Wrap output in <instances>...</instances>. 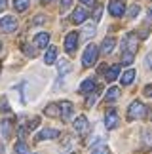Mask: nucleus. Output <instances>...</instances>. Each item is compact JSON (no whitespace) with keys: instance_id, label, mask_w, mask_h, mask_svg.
<instances>
[{"instance_id":"cd10ccee","label":"nucleus","mask_w":152,"mask_h":154,"mask_svg":"<svg viewBox=\"0 0 152 154\" xmlns=\"http://www.w3.org/2000/svg\"><path fill=\"white\" fill-rule=\"evenodd\" d=\"M72 0H61V11H67L68 8H71Z\"/></svg>"},{"instance_id":"9d476101","label":"nucleus","mask_w":152,"mask_h":154,"mask_svg":"<svg viewBox=\"0 0 152 154\" xmlns=\"http://www.w3.org/2000/svg\"><path fill=\"white\" fill-rule=\"evenodd\" d=\"M55 137H59V131L57 129H42L38 135H36V141H44V139H55Z\"/></svg>"},{"instance_id":"a19ab883","label":"nucleus","mask_w":152,"mask_h":154,"mask_svg":"<svg viewBox=\"0 0 152 154\" xmlns=\"http://www.w3.org/2000/svg\"><path fill=\"white\" fill-rule=\"evenodd\" d=\"M0 50H2V44H0Z\"/></svg>"},{"instance_id":"e433bc0d","label":"nucleus","mask_w":152,"mask_h":154,"mask_svg":"<svg viewBox=\"0 0 152 154\" xmlns=\"http://www.w3.org/2000/svg\"><path fill=\"white\" fill-rule=\"evenodd\" d=\"M80 2H84V4H87V6H91V4H95V0H80Z\"/></svg>"},{"instance_id":"aec40b11","label":"nucleus","mask_w":152,"mask_h":154,"mask_svg":"<svg viewBox=\"0 0 152 154\" xmlns=\"http://www.w3.org/2000/svg\"><path fill=\"white\" fill-rule=\"evenodd\" d=\"M91 154H110V150L107 149V145H103V143H97L95 146H93Z\"/></svg>"},{"instance_id":"473e14b6","label":"nucleus","mask_w":152,"mask_h":154,"mask_svg":"<svg viewBox=\"0 0 152 154\" xmlns=\"http://www.w3.org/2000/svg\"><path fill=\"white\" fill-rule=\"evenodd\" d=\"M25 53H27V55H31V57H32V55H34L36 51H34V50L31 48V46H25Z\"/></svg>"},{"instance_id":"f704fd0d","label":"nucleus","mask_w":152,"mask_h":154,"mask_svg":"<svg viewBox=\"0 0 152 154\" xmlns=\"http://www.w3.org/2000/svg\"><path fill=\"white\" fill-rule=\"evenodd\" d=\"M147 65L152 69V53H148V55H147Z\"/></svg>"},{"instance_id":"c9c22d12","label":"nucleus","mask_w":152,"mask_h":154,"mask_svg":"<svg viewBox=\"0 0 152 154\" xmlns=\"http://www.w3.org/2000/svg\"><path fill=\"white\" fill-rule=\"evenodd\" d=\"M6 4H8V0H0V11L6 8Z\"/></svg>"},{"instance_id":"2f4dec72","label":"nucleus","mask_w":152,"mask_h":154,"mask_svg":"<svg viewBox=\"0 0 152 154\" xmlns=\"http://www.w3.org/2000/svg\"><path fill=\"white\" fill-rule=\"evenodd\" d=\"M101 11H103V8H101V6H97V10H95V21L101 19Z\"/></svg>"},{"instance_id":"f257e3e1","label":"nucleus","mask_w":152,"mask_h":154,"mask_svg":"<svg viewBox=\"0 0 152 154\" xmlns=\"http://www.w3.org/2000/svg\"><path fill=\"white\" fill-rule=\"evenodd\" d=\"M97 55H99V50L95 44H90L84 51V57H82V63H84V67H91L93 63L97 61Z\"/></svg>"},{"instance_id":"f03ea898","label":"nucleus","mask_w":152,"mask_h":154,"mask_svg":"<svg viewBox=\"0 0 152 154\" xmlns=\"http://www.w3.org/2000/svg\"><path fill=\"white\" fill-rule=\"evenodd\" d=\"M144 112H147V106H144L141 101H133L127 109V118L129 120H135V118H143Z\"/></svg>"},{"instance_id":"5701e85b","label":"nucleus","mask_w":152,"mask_h":154,"mask_svg":"<svg viewBox=\"0 0 152 154\" xmlns=\"http://www.w3.org/2000/svg\"><path fill=\"white\" fill-rule=\"evenodd\" d=\"M44 112L48 116H57V114H59V105H48Z\"/></svg>"},{"instance_id":"412c9836","label":"nucleus","mask_w":152,"mask_h":154,"mask_svg":"<svg viewBox=\"0 0 152 154\" xmlns=\"http://www.w3.org/2000/svg\"><path fill=\"white\" fill-rule=\"evenodd\" d=\"M95 34V23H87L84 27V38H91Z\"/></svg>"},{"instance_id":"4be33fe9","label":"nucleus","mask_w":152,"mask_h":154,"mask_svg":"<svg viewBox=\"0 0 152 154\" xmlns=\"http://www.w3.org/2000/svg\"><path fill=\"white\" fill-rule=\"evenodd\" d=\"M14 6L17 11H25L29 8V0H14Z\"/></svg>"},{"instance_id":"393cba45","label":"nucleus","mask_w":152,"mask_h":154,"mask_svg":"<svg viewBox=\"0 0 152 154\" xmlns=\"http://www.w3.org/2000/svg\"><path fill=\"white\" fill-rule=\"evenodd\" d=\"M122 63H124V65H131L133 63V53L124 51V55H122Z\"/></svg>"},{"instance_id":"c756f323","label":"nucleus","mask_w":152,"mask_h":154,"mask_svg":"<svg viewBox=\"0 0 152 154\" xmlns=\"http://www.w3.org/2000/svg\"><path fill=\"white\" fill-rule=\"evenodd\" d=\"M97 101V93H93V95H90V97H87V101H86V105L87 106H91L93 103H95Z\"/></svg>"},{"instance_id":"0eeeda50","label":"nucleus","mask_w":152,"mask_h":154,"mask_svg":"<svg viewBox=\"0 0 152 154\" xmlns=\"http://www.w3.org/2000/svg\"><path fill=\"white\" fill-rule=\"evenodd\" d=\"M105 126H107V129H114L118 126V114H116L114 109L107 112V116H105Z\"/></svg>"},{"instance_id":"b1692460","label":"nucleus","mask_w":152,"mask_h":154,"mask_svg":"<svg viewBox=\"0 0 152 154\" xmlns=\"http://www.w3.org/2000/svg\"><path fill=\"white\" fill-rule=\"evenodd\" d=\"M68 70H71V63L65 61V59H63V61H59V74H67Z\"/></svg>"},{"instance_id":"58836bf2","label":"nucleus","mask_w":152,"mask_h":154,"mask_svg":"<svg viewBox=\"0 0 152 154\" xmlns=\"http://www.w3.org/2000/svg\"><path fill=\"white\" fill-rule=\"evenodd\" d=\"M0 154H4V145L0 143Z\"/></svg>"},{"instance_id":"bb28decb","label":"nucleus","mask_w":152,"mask_h":154,"mask_svg":"<svg viewBox=\"0 0 152 154\" xmlns=\"http://www.w3.org/2000/svg\"><path fill=\"white\" fill-rule=\"evenodd\" d=\"M139 11H141V8H139L137 4H133L131 8H129V14H127V15H129V17H135V15L139 14Z\"/></svg>"},{"instance_id":"dca6fc26","label":"nucleus","mask_w":152,"mask_h":154,"mask_svg":"<svg viewBox=\"0 0 152 154\" xmlns=\"http://www.w3.org/2000/svg\"><path fill=\"white\" fill-rule=\"evenodd\" d=\"M133 80H135V70H133V69L126 70V72L122 74V84H124V86H129Z\"/></svg>"},{"instance_id":"7c9ffc66","label":"nucleus","mask_w":152,"mask_h":154,"mask_svg":"<svg viewBox=\"0 0 152 154\" xmlns=\"http://www.w3.org/2000/svg\"><path fill=\"white\" fill-rule=\"evenodd\" d=\"M44 21H46V17H44V15H38V17H34V19H32L34 25H42Z\"/></svg>"},{"instance_id":"423d86ee","label":"nucleus","mask_w":152,"mask_h":154,"mask_svg":"<svg viewBox=\"0 0 152 154\" xmlns=\"http://www.w3.org/2000/svg\"><path fill=\"white\" fill-rule=\"evenodd\" d=\"M76 46H78V34H76V32H68L67 38H65V50L68 53H74Z\"/></svg>"},{"instance_id":"2eb2a0df","label":"nucleus","mask_w":152,"mask_h":154,"mask_svg":"<svg viewBox=\"0 0 152 154\" xmlns=\"http://www.w3.org/2000/svg\"><path fill=\"white\" fill-rule=\"evenodd\" d=\"M118 72H120V65H112V67L107 70V82H114L118 78Z\"/></svg>"},{"instance_id":"f3484780","label":"nucleus","mask_w":152,"mask_h":154,"mask_svg":"<svg viewBox=\"0 0 152 154\" xmlns=\"http://www.w3.org/2000/svg\"><path fill=\"white\" fill-rule=\"evenodd\" d=\"M95 90V80H84L82 82V86H80V91L82 93H90V91H93Z\"/></svg>"},{"instance_id":"c85d7f7f","label":"nucleus","mask_w":152,"mask_h":154,"mask_svg":"<svg viewBox=\"0 0 152 154\" xmlns=\"http://www.w3.org/2000/svg\"><path fill=\"white\" fill-rule=\"evenodd\" d=\"M38 124H40V118H32V120L29 122V129H34V128L38 126Z\"/></svg>"},{"instance_id":"72a5a7b5","label":"nucleus","mask_w":152,"mask_h":154,"mask_svg":"<svg viewBox=\"0 0 152 154\" xmlns=\"http://www.w3.org/2000/svg\"><path fill=\"white\" fill-rule=\"evenodd\" d=\"M144 95H147V97H152V86H147V88H144Z\"/></svg>"},{"instance_id":"20e7f679","label":"nucleus","mask_w":152,"mask_h":154,"mask_svg":"<svg viewBox=\"0 0 152 154\" xmlns=\"http://www.w3.org/2000/svg\"><path fill=\"white\" fill-rule=\"evenodd\" d=\"M87 129H90V124H87V118L86 116H78L74 120V131L80 133V135H86Z\"/></svg>"},{"instance_id":"f8f14e48","label":"nucleus","mask_w":152,"mask_h":154,"mask_svg":"<svg viewBox=\"0 0 152 154\" xmlns=\"http://www.w3.org/2000/svg\"><path fill=\"white\" fill-rule=\"evenodd\" d=\"M34 44H36V48H46V46L50 44V34L48 32H40L34 36Z\"/></svg>"},{"instance_id":"4c0bfd02","label":"nucleus","mask_w":152,"mask_h":154,"mask_svg":"<svg viewBox=\"0 0 152 154\" xmlns=\"http://www.w3.org/2000/svg\"><path fill=\"white\" fill-rule=\"evenodd\" d=\"M148 19H150V21H152V8H150V10H148Z\"/></svg>"},{"instance_id":"9b49d317","label":"nucleus","mask_w":152,"mask_h":154,"mask_svg":"<svg viewBox=\"0 0 152 154\" xmlns=\"http://www.w3.org/2000/svg\"><path fill=\"white\" fill-rule=\"evenodd\" d=\"M87 19V11L86 8H76L72 11V23H84Z\"/></svg>"},{"instance_id":"ddd939ff","label":"nucleus","mask_w":152,"mask_h":154,"mask_svg":"<svg viewBox=\"0 0 152 154\" xmlns=\"http://www.w3.org/2000/svg\"><path fill=\"white\" fill-rule=\"evenodd\" d=\"M55 59H57V48H55V46H51V48L46 51V55H44V63L46 65H51V63H55Z\"/></svg>"},{"instance_id":"a878e982","label":"nucleus","mask_w":152,"mask_h":154,"mask_svg":"<svg viewBox=\"0 0 152 154\" xmlns=\"http://www.w3.org/2000/svg\"><path fill=\"white\" fill-rule=\"evenodd\" d=\"M0 131H2V135H6V137L10 135V122L8 120H6V122H0Z\"/></svg>"},{"instance_id":"39448f33","label":"nucleus","mask_w":152,"mask_h":154,"mask_svg":"<svg viewBox=\"0 0 152 154\" xmlns=\"http://www.w3.org/2000/svg\"><path fill=\"white\" fill-rule=\"evenodd\" d=\"M108 11H110L114 17H120V15H124L126 6L122 4V0H112V2L108 4Z\"/></svg>"},{"instance_id":"a211bd4d","label":"nucleus","mask_w":152,"mask_h":154,"mask_svg":"<svg viewBox=\"0 0 152 154\" xmlns=\"http://www.w3.org/2000/svg\"><path fill=\"white\" fill-rule=\"evenodd\" d=\"M120 97V90L118 88H110V90L107 91V95H105V99H107L108 103H112V101H116V99Z\"/></svg>"},{"instance_id":"7ed1b4c3","label":"nucleus","mask_w":152,"mask_h":154,"mask_svg":"<svg viewBox=\"0 0 152 154\" xmlns=\"http://www.w3.org/2000/svg\"><path fill=\"white\" fill-rule=\"evenodd\" d=\"M15 29H17V19H15V17L6 15L4 19H0V31H4V32H14Z\"/></svg>"},{"instance_id":"ea45409f","label":"nucleus","mask_w":152,"mask_h":154,"mask_svg":"<svg viewBox=\"0 0 152 154\" xmlns=\"http://www.w3.org/2000/svg\"><path fill=\"white\" fill-rule=\"evenodd\" d=\"M42 2H44V4H48V2H51V0H42Z\"/></svg>"},{"instance_id":"4468645a","label":"nucleus","mask_w":152,"mask_h":154,"mask_svg":"<svg viewBox=\"0 0 152 154\" xmlns=\"http://www.w3.org/2000/svg\"><path fill=\"white\" fill-rule=\"evenodd\" d=\"M114 46H116V40H114L112 36H108V38H105L101 50H103V53H110V51L114 50Z\"/></svg>"},{"instance_id":"6e6552de","label":"nucleus","mask_w":152,"mask_h":154,"mask_svg":"<svg viewBox=\"0 0 152 154\" xmlns=\"http://www.w3.org/2000/svg\"><path fill=\"white\" fill-rule=\"evenodd\" d=\"M135 50H137V36L135 34H127L124 40V51L135 53Z\"/></svg>"},{"instance_id":"1a4fd4ad","label":"nucleus","mask_w":152,"mask_h":154,"mask_svg":"<svg viewBox=\"0 0 152 154\" xmlns=\"http://www.w3.org/2000/svg\"><path fill=\"white\" fill-rule=\"evenodd\" d=\"M59 109H61V118H63V120H71V116H72V103L71 101H63L61 105H59Z\"/></svg>"},{"instance_id":"6ab92c4d","label":"nucleus","mask_w":152,"mask_h":154,"mask_svg":"<svg viewBox=\"0 0 152 154\" xmlns=\"http://www.w3.org/2000/svg\"><path fill=\"white\" fill-rule=\"evenodd\" d=\"M14 152H15V154H31V152H29V146L23 143V141H17V143H15Z\"/></svg>"}]
</instances>
